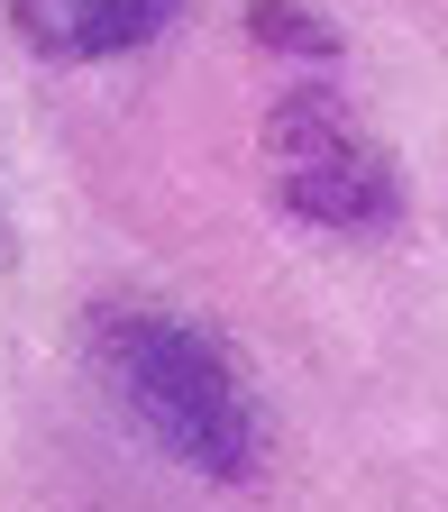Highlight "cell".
I'll return each mask as SVG.
<instances>
[{"label":"cell","instance_id":"obj_1","mask_svg":"<svg viewBox=\"0 0 448 512\" xmlns=\"http://www.w3.org/2000/svg\"><path fill=\"white\" fill-rule=\"evenodd\" d=\"M83 339H92L101 384L128 403V421H138L165 458H183L211 485H247L266 467V403H256L238 348L211 320H192L174 302L110 293V302H92Z\"/></svg>","mask_w":448,"mask_h":512},{"label":"cell","instance_id":"obj_2","mask_svg":"<svg viewBox=\"0 0 448 512\" xmlns=\"http://www.w3.org/2000/svg\"><path fill=\"white\" fill-rule=\"evenodd\" d=\"M266 183L302 229L330 238H384L403 220V165L375 128L330 92V83H293L266 110Z\"/></svg>","mask_w":448,"mask_h":512},{"label":"cell","instance_id":"obj_3","mask_svg":"<svg viewBox=\"0 0 448 512\" xmlns=\"http://www.w3.org/2000/svg\"><path fill=\"white\" fill-rule=\"evenodd\" d=\"M183 0H10V28L46 55V64H101L174 28Z\"/></svg>","mask_w":448,"mask_h":512},{"label":"cell","instance_id":"obj_4","mask_svg":"<svg viewBox=\"0 0 448 512\" xmlns=\"http://www.w3.org/2000/svg\"><path fill=\"white\" fill-rule=\"evenodd\" d=\"M247 37L266 55H284V64H339L348 55V37L320 10H302V0H247Z\"/></svg>","mask_w":448,"mask_h":512},{"label":"cell","instance_id":"obj_5","mask_svg":"<svg viewBox=\"0 0 448 512\" xmlns=\"http://www.w3.org/2000/svg\"><path fill=\"white\" fill-rule=\"evenodd\" d=\"M0 256H10V220H0Z\"/></svg>","mask_w":448,"mask_h":512}]
</instances>
